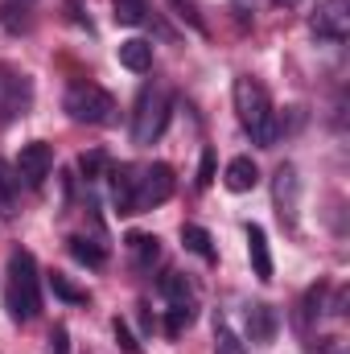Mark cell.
<instances>
[{"mask_svg": "<svg viewBox=\"0 0 350 354\" xmlns=\"http://www.w3.org/2000/svg\"><path fill=\"white\" fill-rule=\"evenodd\" d=\"M111 330H116V342L124 346V354H140V342L132 338V330H128V322H124V317H116V322H111Z\"/></svg>", "mask_w": 350, "mask_h": 354, "instance_id": "cell-24", "label": "cell"}, {"mask_svg": "<svg viewBox=\"0 0 350 354\" xmlns=\"http://www.w3.org/2000/svg\"><path fill=\"white\" fill-rule=\"evenodd\" d=\"M111 17H116V25H145L149 0H111Z\"/></svg>", "mask_w": 350, "mask_h": 354, "instance_id": "cell-19", "label": "cell"}, {"mask_svg": "<svg viewBox=\"0 0 350 354\" xmlns=\"http://www.w3.org/2000/svg\"><path fill=\"white\" fill-rule=\"evenodd\" d=\"M210 181H214V149L202 153V165H198V189H206Z\"/></svg>", "mask_w": 350, "mask_h": 354, "instance_id": "cell-26", "label": "cell"}, {"mask_svg": "<svg viewBox=\"0 0 350 354\" xmlns=\"http://www.w3.org/2000/svg\"><path fill=\"white\" fill-rule=\"evenodd\" d=\"M111 202L120 214H132V198H136V177H140V165H116L111 169Z\"/></svg>", "mask_w": 350, "mask_h": 354, "instance_id": "cell-10", "label": "cell"}, {"mask_svg": "<svg viewBox=\"0 0 350 354\" xmlns=\"http://www.w3.org/2000/svg\"><path fill=\"white\" fill-rule=\"evenodd\" d=\"M66 248H71V256H75L79 264H87V268H103V264H107V252H103L99 243L83 239V235H71V239H66Z\"/></svg>", "mask_w": 350, "mask_h": 354, "instance_id": "cell-18", "label": "cell"}, {"mask_svg": "<svg viewBox=\"0 0 350 354\" xmlns=\"http://www.w3.org/2000/svg\"><path fill=\"white\" fill-rule=\"evenodd\" d=\"M33 103V83L25 75H8L0 71V124H12L29 111Z\"/></svg>", "mask_w": 350, "mask_h": 354, "instance_id": "cell-8", "label": "cell"}, {"mask_svg": "<svg viewBox=\"0 0 350 354\" xmlns=\"http://www.w3.org/2000/svg\"><path fill=\"white\" fill-rule=\"evenodd\" d=\"M227 189L231 194H248V189H256V181H260V169H256V161L252 157H235L231 165H227Z\"/></svg>", "mask_w": 350, "mask_h": 354, "instance_id": "cell-15", "label": "cell"}, {"mask_svg": "<svg viewBox=\"0 0 350 354\" xmlns=\"http://www.w3.org/2000/svg\"><path fill=\"white\" fill-rule=\"evenodd\" d=\"M214 354H248V346L231 334V326H214Z\"/></svg>", "mask_w": 350, "mask_h": 354, "instance_id": "cell-22", "label": "cell"}, {"mask_svg": "<svg viewBox=\"0 0 350 354\" xmlns=\"http://www.w3.org/2000/svg\"><path fill=\"white\" fill-rule=\"evenodd\" d=\"M50 169H54V149H50L46 140H33V145L21 149V157H17V181L42 185V181L50 177Z\"/></svg>", "mask_w": 350, "mask_h": 354, "instance_id": "cell-9", "label": "cell"}, {"mask_svg": "<svg viewBox=\"0 0 350 354\" xmlns=\"http://www.w3.org/2000/svg\"><path fill=\"white\" fill-rule=\"evenodd\" d=\"M50 354H71V334H66V326H54V334H50Z\"/></svg>", "mask_w": 350, "mask_h": 354, "instance_id": "cell-28", "label": "cell"}, {"mask_svg": "<svg viewBox=\"0 0 350 354\" xmlns=\"http://www.w3.org/2000/svg\"><path fill=\"white\" fill-rule=\"evenodd\" d=\"M161 292H165V301H169V305H198V297H194V284H190L181 272L161 276Z\"/></svg>", "mask_w": 350, "mask_h": 354, "instance_id": "cell-17", "label": "cell"}, {"mask_svg": "<svg viewBox=\"0 0 350 354\" xmlns=\"http://www.w3.org/2000/svg\"><path fill=\"white\" fill-rule=\"evenodd\" d=\"M272 4H280V8H293V4H297V0H272Z\"/></svg>", "mask_w": 350, "mask_h": 354, "instance_id": "cell-29", "label": "cell"}, {"mask_svg": "<svg viewBox=\"0 0 350 354\" xmlns=\"http://www.w3.org/2000/svg\"><path fill=\"white\" fill-rule=\"evenodd\" d=\"M181 243H185V252L202 256L206 264H214V260H219V252H214V239H210V231H206V227H198V223H185V227H181Z\"/></svg>", "mask_w": 350, "mask_h": 354, "instance_id": "cell-16", "label": "cell"}, {"mask_svg": "<svg viewBox=\"0 0 350 354\" xmlns=\"http://www.w3.org/2000/svg\"><path fill=\"white\" fill-rule=\"evenodd\" d=\"M248 260H252V272H256V280H272V252H268V235H264V227H248Z\"/></svg>", "mask_w": 350, "mask_h": 354, "instance_id": "cell-12", "label": "cell"}, {"mask_svg": "<svg viewBox=\"0 0 350 354\" xmlns=\"http://www.w3.org/2000/svg\"><path fill=\"white\" fill-rule=\"evenodd\" d=\"M17 185H21V181L8 174L4 161H0V218H12V214H17Z\"/></svg>", "mask_w": 350, "mask_h": 354, "instance_id": "cell-20", "label": "cell"}, {"mask_svg": "<svg viewBox=\"0 0 350 354\" xmlns=\"http://www.w3.org/2000/svg\"><path fill=\"white\" fill-rule=\"evenodd\" d=\"M169 4H174V8H177V17H181V21H190V25H194L198 33L206 29V25H202V17L194 12V0H169Z\"/></svg>", "mask_w": 350, "mask_h": 354, "instance_id": "cell-25", "label": "cell"}, {"mask_svg": "<svg viewBox=\"0 0 350 354\" xmlns=\"http://www.w3.org/2000/svg\"><path fill=\"white\" fill-rule=\"evenodd\" d=\"M103 165H107V157H103V153H83V157H79V169H83L87 177H99Z\"/></svg>", "mask_w": 350, "mask_h": 354, "instance_id": "cell-27", "label": "cell"}, {"mask_svg": "<svg viewBox=\"0 0 350 354\" xmlns=\"http://www.w3.org/2000/svg\"><path fill=\"white\" fill-rule=\"evenodd\" d=\"M50 288H54L62 301H71V305H87V292H83V288H75L62 272H54V276H50Z\"/></svg>", "mask_w": 350, "mask_h": 354, "instance_id": "cell-23", "label": "cell"}, {"mask_svg": "<svg viewBox=\"0 0 350 354\" xmlns=\"http://www.w3.org/2000/svg\"><path fill=\"white\" fill-rule=\"evenodd\" d=\"M235 111H239V124H243V132L264 145V149H272V140H276V111H272V99H268V91L264 83H256L252 75H239L235 79Z\"/></svg>", "mask_w": 350, "mask_h": 354, "instance_id": "cell-2", "label": "cell"}, {"mask_svg": "<svg viewBox=\"0 0 350 354\" xmlns=\"http://www.w3.org/2000/svg\"><path fill=\"white\" fill-rule=\"evenodd\" d=\"M116 58H120V66H124V71H132V75H149V71H153V46H149V41H140V37L120 41Z\"/></svg>", "mask_w": 350, "mask_h": 354, "instance_id": "cell-11", "label": "cell"}, {"mask_svg": "<svg viewBox=\"0 0 350 354\" xmlns=\"http://www.w3.org/2000/svg\"><path fill=\"white\" fill-rule=\"evenodd\" d=\"M276 326H280V317H276L272 305H252V309H248V334H252V342L268 346V342L276 338Z\"/></svg>", "mask_w": 350, "mask_h": 354, "instance_id": "cell-14", "label": "cell"}, {"mask_svg": "<svg viewBox=\"0 0 350 354\" xmlns=\"http://www.w3.org/2000/svg\"><path fill=\"white\" fill-rule=\"evenodd\" d=\"M174 194V169L169 165H140V177H136V198H132V214H145L161 202H169Z\"/></svg>", "mask_w": 350, "mask_h": 354, "instance_id": "cell-5", "label": "cell"}, {"mask_svg": "<svg viewBox=\"0 0 350 354\" xmlns=\"http://www.w3.org/2000/svg\"><path fill=\"white\" fill-rule=\"evenodd\" d=\"M12 4H33V0H12Z\"/></svg>", "mask_w": 350, "mask_h": 354, "instance_id": "cell-30", "label": "cell"}, {"mask_svg": "<svg viewBox=\"0 0 350 354\" xmlns=\"http://www.w3.org/2000/svg\"><path fill=\"white\" fill-rule=\"evenodd\" d=\"M309 29L326 41H342L350 33V0H317V12L309 17Z\"/></svg>", "mask_w": 350, "mask_h": 354, "instance_id": "cell-7", "label": "cell"}, {"mask_svg": "<svg viewBox=\"0 0 350 354\" xmlns=\"http://www.w3.org/2000/svg\"><path fill=\"white\" fill-rule=\"evenodd\" d=\"M62 107H66V115L75 124H95L99 128V124H111L116 120V99L103 87H95V83H71Z\"/></svg>", "mask_w": 350, "mask_h": 354, "instance_id": "cell-4", "label": "cell"}, {"mask_svg": "<svg viewBox=\"0 0 350 354\" xmlns=\"http://www.w3.org/2000/svg\"><path fill=\"white\" fill-rule=\"evenodd\" d=\"M272 206H276V218L293 231L297 227V214H301V177L297 165H280L272 177Z\"/></svg>", "mask_w": 350, "mask_h": 354, "instance_id": "cell-6", "label": "cell"}, {"mask_svg": "<svg viewBox=\"0 0 350 354\" xmlns=\"http://www.w3.org/2000/svg\"><path fill=\"white\" fill-rule=\"evenodd\" d=\"M169 124V91L165 87H145L136 99V111H132V140L136 145H153Z\"/></svg>", "mask_w": 350, "mask_h": 354, "instance_id": "cell-3", "label": "cell"}, {"mask_svg": "<svg viewBox=\"0 0 350 354\" xmlns=\"http://www.w3.org/2000/svg\"><path fill=\"white\" fill-rule=\"evenodd\" d=\"M194 317H198V305H169V317H165V330L169 334H181L185 326H194Z\"/></svg>", "mask_w": 350, "mask_h": 354, "instance_id": "cell-21", "label": "cell"}, {"mask_svg": "<svg viewBox=\"0 0 350 354\" xmlns=\"http://www.w3.org/2000/svg\"><path fill=\"white\" fill-rule=\"evenodd\" d=\"M4 309L17 326L33 322L37 309H42V284H37V260L17 248L8 256V276H4Z\"/></svg>", "mask_w": 350, "mask_h": 354, "instance_id": "cell-1", "label": "cell"}, {"mask_svg": "<svg viewBox=\"0 0 350 354\" xmlns=\"http://www.w3.org/2000/svg\"><path fill=\"white\" fill-rule=\"evenodd\" d=\"M128 252H132V264L140 268V272H153V264L161 260V239L157 235H145V231H132L128 239Z\"/></svg>", "mask_w": 350, "mask_h": 354, "instance_id": "cell-13", "label": "cell"}]
</instances>
